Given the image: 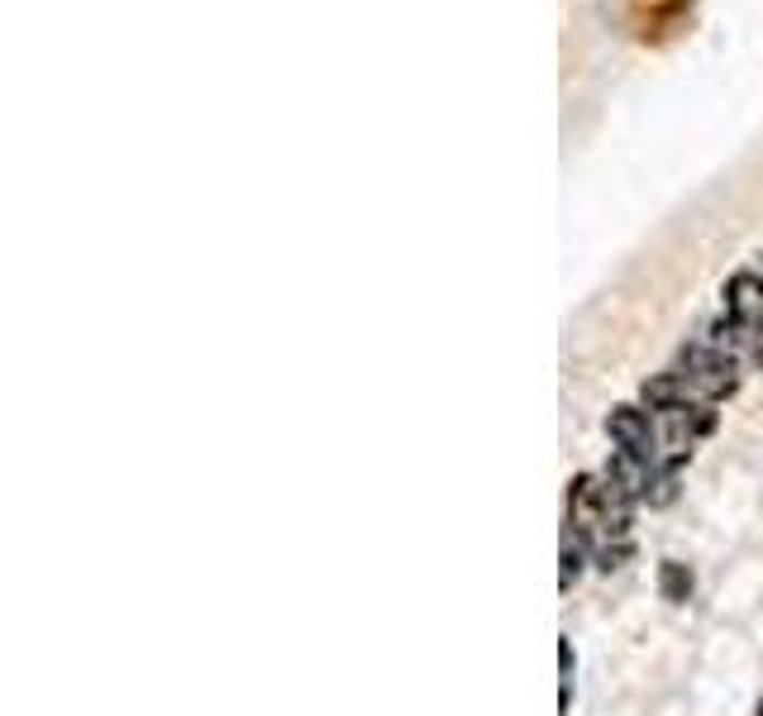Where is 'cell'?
Segmentation results:
<instances>
[{
	"label": "cell",
	"instance_id": "1",
	"mask_svg": "<svg viewBox=\"0 0 763 716\" xmlns=\"http://www.w3.org/2000/svg\"><path fill=\"white\" fill-rule=\"evenodd\" d=\"M673 373L688 377V387L702 401H726V397L740 392V363L726 359V354H716V349H706V344L682 349L678 363H673Z\"/></svg>",
	"mask_w": 763,
	"mask_h": 716
},
{
	"label": "cell",
	"instance_id": "2",
	"mask_svg": "<svg viewBox=\"0 0 763 716\" xmlns=\"http://www.w3.org/2000/svg\"><path fill=\"white\" fill-rule=\"evenodd\" d=\"M568 530L583 536L587 544L607 536V520H601V473H583L568 483Z\"/></svg>",
	"mask_w": 763,
	"mask_h": 716
},
{
	"label": "cell",
	"instance_id": "3",
	"mask_svg": "<svg viewBox=\"0 0 763 716\" xmlns=\"http://www.w3.org/2000/svg\"><path fill=\"white\" fill-rule=\"evenodd\" d=\"M607 435L615 439V449H635L659 459V425H654L649 407H615L607 415Z\"/></svg>",
	"mask_w": 763,
	"mask_h": 716
},
{
	"label": "cell",
	"instance_id": "4",
	"mask_svg": "<svg viewBox=\"0 0 763 716\" xmlns=\"http://www.w3.org/2000/svg\"><path fill=\"white\" fill-rule=\"evenodd\" d=\"M607 478H611V483H621L635 502H644V497H649V488H654V478H659V459L635 454V449H615L611 463H607Z\"/></svg>",
	"mask_w": 763,
	"mask_h": 716
},
{
	"label": "cell",
	"instance_id": "5",
	"mask_svg": "<svg viewBox=\"0 0 763 716\" xmlns=\"http://www.w3.org/2000/svg\"><path fill=\"white\" fill-rule=\"evenodd\" d=\"M726 316L749 325V330H763V278L759 272H735L726 282Z\"/></svg>",
	"mask_w": 763,
	"mask_h": 716
},
{
	"label": "cell",
	"instance_id": "6",
	"mask_svg": "<svg viewBox=\"0 0 763 716\" xmlns=\"http://www.w3.org/2000/svg\"><path fill=\"white\" fill-rule=\"evenodd\" d=\"M688 401H702V397H696L692 387H688V377L673 373V368L654 373L649 383L639 387V407H649L654 415H664V411H673V407H688Z\"/></svg>",
	"mask_w": 763,
	"mask_h": 716
},
{
	"label": "cell",
	"instance_id": "7",
	"mask_svg": "<svg viewBox=\"0 0 763 716\" xmlns=\"http://www.w3.org/2000/svg\"><path fill=\"white\" fill-rule=\"evenodd\" d=\"M659 592H664V602H688L692 597V568L678 564V559H668V564L659 568Z\"/></svg>",
	"mask_w": 763,
	"mask_h": 716
},
{
	"label": "cell",
	"instance_id": "8",
	"mask_svg": "<svg viewBox=\"0 0 763 716\" xmlns=\"http://www.w3.org/2000/svg\"><path fill=\"white\" fill-rule=\"evenodd\" d=\"M678 497V468H668V463H659V478H654V488H649V506H668Z\"/></svg>",
	"mask_w": 763,
	"mask_h": 716
},
{
	"label": "cell",
	"instance_id": "9",
	"mask_svg": "<svg viewBox=\"0 0 763 716\" xmlns=\"http://www.w3.org/2000/svg\"><path fill=\"white\" fill-rule=\"evenodd\" d=\"M759 716H763V702H759Z\"/></svg>",
	"mask_w": 763,
	"mask_h": 716
}]
</instances>
